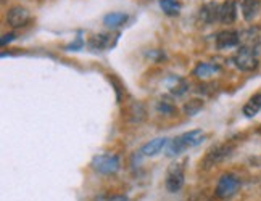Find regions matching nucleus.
Returning <instances> with one entry per match:
<instances>
[{"label":"nucleus","instance_id":"f257e3e1","mask_svg":"<svg viewBox=\"0 0 261 201\" xmlns=\"http://www.w3.org/2000/svg\"><path fill=\"white\" fill-rule=\"evenodd\" d=\"M205 138V134L202 131H190V132H186L182 134V135L173 138L171 142H169V147H168V155L169 156H176V155H181L182 151L189 150L197 147L203 142Z\"/></svg>","mask_w":261,"mask_h":201},{"label":"nucleus","instance_id":"f03ea898","mask_svg":"<svg viewBox=\"0 0 261 201\" xmlns=\"http://www.w3.org/2000/svg\"><path fill=\"white\" fill-rule=\"evenodd\" d=\"M239 188H240V180L237 175L223 174L216 185V197L221 200H229L239 192Z\"/></svg>","mask_w":261,"mask_h":201},{"label":"nucleus","instance_id":"7ed1b4c3","mask_svg":"<svg viewBox=\"0 0 261 201\" xmlns=\"http://www.w3.org/2000/svg\"><path fill=\"white\" fill-rule=\"evenodd\" d=\"M232 62L240 71H253V69H257V66H258V58H257V55H255V50L252 47H245V45L240 47L239 50L235 52Z\"/></svg>","mask_w":261,"mask_h":201},{"label":"nucleus","instance_id":"20e7f679","mask_svg":"<svg viewBox=\"0 0 261 201\" xmlns=\"http://www.w3.org/2000/svg\"><path fill=\"white\" fill-rule=\"evenodd\" d=\"M184 163H174L169 166L165 180L168 192L176 193L182 188V185H184Z\"/></svg>","mask_w":261,"mask_h":201},{"label":"nucleus","instance_id":"39448f33","mask_svg":"<svg viewBox=\"0 0 261 201\" xmlns=\"http://www.w3.org/2000/svg\"><path fill=\"white\" fill-rule=\"evenodd\" d=\"M92 168L100 174H114L119 169V158L114 155H99L92 160Z\"/></svg>","mask_w":261,"mask_h":201},{"label":"nucleus","instance_id":"423d86ee","mask_svg":"<svg viewBox=\"0 0 261 201\" xmlns=\"http://www.w3.org/2000/svg\"><path fill=\"white\" fill-rule=\"evenodd\" d=\"M232 150H234L232 145H227V143L218 145V147L211 148V150L208 151V155H206L205 160H203V168L208 169V168H211V166H215V164L224 161L227 156L232 155Z\"/></svg>","mask_w":261,"mask_h":201},{"label":"nucleus","instance_id":"0eeeda50","mask_svg":"<svg viewBox=\"0 0 261 201\" xmlns=\"http://www.w3.org/2000/svg\"><path fill=\"white\" fill-rule=\"evenodd\" d=\"M118 40V35H110V34H95L89 39L87 45L94 50H108L112 48Z\"/></svg>","mask_w":261,"mask_h":201},{"label":"nucleus","instance_id":"6e6552de","mask_svg":"<svg viewBox=\"0 0 261 201\" xmlns=\"http://www.w3.org/2000/svg\"><path fill=\"white\" fill-rule=\"evenodd\" d=\"M220 7L216 2H208L205 3L202 8L198 10V18L200 21L205 24H213L216 21H220Z\"/></svg>","mask_w":261,"mask_h":201},{"label":"nucleus","instance_id":"1a4fd4ad","mask_svg":"<svg viewBox=\"0 0 261 201\" xmlns=\"http://www.w3.org/2000/svg\"><path fill=\"white\" fill-rule=\"evenodd\" d=\"M29 21V11L24 7H13L10 8L7 15V23L11 28H21Z\"/></svg>","mask_w":261,"mask_h":201},{"label":"nucleus","instance_id":"9d476101","mask_svg":"<svg viewBox=\"0 0 261 201\" xmlns=\"http://www.w3.org/2000/svg\"><path fill=\"white\" fill-rule=\"evenodd\" d=\"M240 44V35L237 31H223L216 35V47L224 50V48H232Z\"/></svg>","mask_w":261,"mask_h":201},{"label":"nucleus","instance_id":"9b49d317","mask_svg":"<svg viewBox=\"0 0 261 201\" xmlns=\"http://www.w3.org/2000/svg\"><path fill=\"white\" fill-rule=\"evenodd\" d=\"M237 18V5L234 0H226L220 7V21L223 24H232Z\"/></svg>","mask_w":261,"mask_h":201},{"label":"nucleus","instance_id":"f8f14e48","mask_svg":"<svg viewBox=\"0 0 261 201\" xmlns=\"http://www.w3.org/2000/svg\"><path fill=\"white\" fill-rule=\"evenodd\" d=\"M166 145H168V138H165V137L153 138V140H150L149 143L144 145V147L141 148V153L144 156H155V155H158L160 151H163V148H165Z\"/></svg>","mask_w":261,"mask_h":201},{"label":"nucleus","instance_id":"ddd939ff","mask_svg":"<svg viewBox=\"0 0 261 201\" xmlns=\"http://www.w3.org/2000/svg\"><path fill=\"white\" fill-rule=\"evenodd\" d=\"M258 8H260L258 0H240L242 15H244V18L247 21H250V20H253L255 16H257Z\"/></svg>","mask_w":261,"mask_h":201},{"label":"nucleus","instance_id":"4468645a","mask_svg":"<svg viewBox=\"0 0 261 201\" xmlns=\"http://www.w3.org/2000/svg\"><path fill=\"white\" fill-rule=\"evenodd\" d=\"M260 109H261V92L255 94L252 99L245 103L244 114L247 118H253V116H257V114L260 113Z\"/></svg>","mask_w":261,"mask_h":201},{"label":"nucleus","instance_id":"2eb2a0df","mask_svg":"<svg viewBox=\"0 0 261 201\" xmlns=\"http://www.w3.org/2000/svg\"><path fill=\"white\" fill-rule=\"evenodd\" d=\"M127 21V15L124 13H108L105 18H103V23H105L107 28H119Z\"/></svg>","mask_w":261,"mask_h":201},{"label":"nucleus","instance_id":"dca6fc26","mask_svg":"<svg viewBox=\"0 0 261 201\" xmlns=\"http://www.w3.org/2000/svg\"><path fill=\"white\" fill-rule=\"evenodd\" d=\"M168 87H169V90H171L174 95H182L187 89H189V85H187V82L184 81V79H181V77H171V79L168 81Z\"/></svg>","mask_w":261,"mask_h":201},{"label":"nucleus","instance_id":"f3484780","mask_svg":"<svg viewBox=\"0 0 261 201\" xmlns=\"http://www.w3.org/2000/svg\"><path fill=\"white\" fill-rule=\"evenodd\" d=\"M218 69V66L215 65H208V63H200L195 69H193V74H195L197 77H206V76H210V74H213V72H216Z\"/></svg>","mask_w":261,"mask_h":201},{"label":"nucleus","instance_id":"a211bd4d","mask_svg":"<svg viewBox=\"0 0 261 201\" xmlns=\"http://www.w3.org/2000/svg\"><path fill=\"white\" fill-rule=\"evenodd\" d=\"M160 7L166 15H178L181 5L176 0H160Z\"/></svg>","mask_w":261,"mask_h":201},{"label":"nucleus","instance_id":"6ab92c4d","mask_svg":"<svg viewBox=\"0 0 261 201\" xmlns=\"http://www.w3.org/2000/svg\"><path fill=\"white\" fill-rule=\"evenodd\" d=\"M202 106H203L202 100L193 99V100H190L189 103H186L184 105V111H186V114H189V116H193V114H197L200 109H202Z\"/></svg>","mask_w":261,"mask_h":201},{"label":"nucleus","instance_id":"aec40b11","mask_svg":"<svg viewBox=\"0 0 261 201\" xmlns=\"http://www.w3.org/2000/svg\"><path fill=\"white\" fill-rule=\"evenodd\" d=\"M156 109H158L160 113H165V114H173L174 113V105L173 103H169L166 100H161L158 105H156Z\"/></svg>","mask_w":261,"mask_h":201},{"label":"nucleus","instance_id":"412c9836","mask_svg":"<svg viewBox=\"0 0 261 201\" xmlns=\"http://www.w3.org/2000/svg\"><path fill=\"white\" fill-rule=\"evenodd\" d=\"M13 39H15V34H13V33H10V34H5L3 37H2V42H0V44H2V47H3V45H7L8 42H11Z\"/></svg>","mask_w":261,"mask_h":201},{"label":"nucleus","instance_id":"4be33fe9","mask_svg":"<svg viewBox=\"0 0 261 201\" xmlns=\"http://www.w3.org/2000/svg\"><path fill=\"white\" fill-rule=\"evenodd\" d=\"M113 201H126V198H123V197H119V198H114Z\"/></svg>","mask_w":261,"mask_h":201}]
</instances>
